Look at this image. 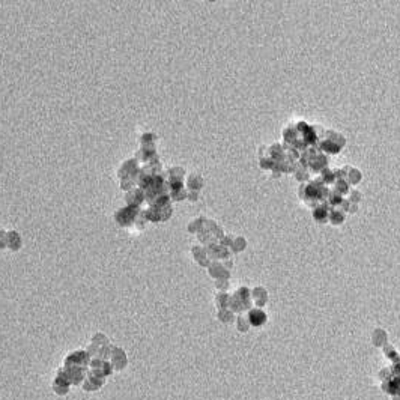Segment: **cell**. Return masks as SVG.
Returning a JSON list of instances; mask_svg holds the SVG:
<instances>
[{
  "mask_svg": "<svg viewBox=\"0 0 400 400\" xmlns=\"http://www.w3.org/2000/svg\"><path fill=\"white\" fill-rule=\"evenodd\" d=\"M136 215H137V209L132 206H128L116 212V221L120 226H129L136 221Z\"/></svg>",
  "mask_w": 400,
  "mask_h": 400,
  "instance_id": "cell-1",
  "label": "cell"
}]
</instances>
